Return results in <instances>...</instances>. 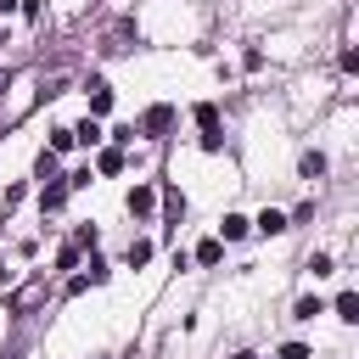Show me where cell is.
I'll list each match as a JSON object with an SVG mask.
<instances>
[{"label":"cell","instance_id":"6","mask_svg":"<svg viewBox=\"0 0 359 359\" xmlns=\"http://www.w3.org/2000/svg\"><path fill=\"white\" fill-rule=\"evenodd\" d=\"M258 230H264V236H280V230H286V213L264 208V213H258Z\"/></svg>","mask_w":359,"mask_h":359},{"label":"cell","instance_id":"2","mask_svg":"<svg viewBox=\"0 0 359 359\" xmlns=\"http://www.w3.org/2000/svg\"><path fill=\"white\" fill-rule=\"evenodd\" d=\"M168 123H174V107H146V118H140V129H146V135H163Z\"/></svg>","mask_w":359,"mask_h":359},{"label":"cell","instance_id":"9","mask_svg":"<svg viewBox=\"0 0 359 359\" xmlns=\"http://www.w3.org/2000/svg\"><path fill=\"white\" fill-rule=\"evenodd\" d=\"M219 230H224V241H241V236H247V219H241V213H224Z\"/></svg>","mask_w":359,"mask_h":359},{"label":"cell","instance_id":"5","mask_svg":"<svg viewBox=\"0 0 359 359\" xmlns=\"http://www.w3.org/2000/svg\"><path fill=\"white\" fill-rule=\"evenodd\" d=\"M101 112H112V90L107 84H90V118H101Z\"/></svg>","mask_w":359,"mask_h":359},{"label":"cell","instance_id":"17","mask_svg":"<svg viewBox=\"0 0 359 359\" xmlns=\"http://www.w3.org/2000/svg\"><path fill=\"white\" fill-rule=\"evenodd\" d=\"M73 146V129H50V151H67Z\"/></svg>","mask_w":359,"mask_h":359},{"label":"cell","instance_id":"4","mask_svg":"<svg viewBox=\"0 0 359 359\" xmlns=\"http://www.w3.org/2000/svg\"><path fill=\"white\" fill-rule=\"evenodd\" d=\"M62 202H67V180H50V185L39 191V208H45V213H56Z\"/></svg>","mask_w":359,"mask_h":359},{"label":"cell","instance_id":"16","mask_svg":"<svg viewBox=\"0 0 359 359\" xmlns=\"http://www.w3.org/2000/svg\"><path fill=\"white\" fill-rule=\"evenodd\" d=\"M146 258H151V241H129V264H135V269H140V264H146Z\"/></svg>","mask_w":359,"mask_h":359},{"label":"cell","instance_id":"19","mask_svg":"<svg viewBox=\"0 0 359 359\" xmlns=\"http://www.w3.org/2000/svg\"><path fill=\"white\" fill-rule=\"evenodd\" d=\"M275 359H309V348H303V342H286V348H280Z\"/></svg>","mask_w":359,"mask_h":359},{"label":"cell","instance_id":"12","mask_svg":"<svg viewBox=\"0 0 359 359\" xmlns=\"http://www.w3.org/2000/svg\"><path fill=\"white\" fill-rule=\"evenodd\" d=\"M337 320H359V297H353V292L337 297Z\"/></svg>","mask_w":359,"mask_h":359},{"label":"cell","instance_id":"7","mask_svg":"<svg viewBox=\"0 0 359 359\" xmlns=\"http://www.w3.org/2000/svg\"><path fill=\"white\" fill-rule=\"evenodd\" d=\"M73 140H84V146H101V123H95V118H84V123L73 129Z\"/></svg>","mask_w":359,"mask_h":359},{"label":"cell","instance_id":"14","mask_svg":"<svg viewBox=\"0 0 359 359\" xmlns=\"http://www.w3.org/2000/svg\"><path fill=\"white\" fill-rule=\"evenodd\" d=\"M39 180H56V151H50V146L39 151Z\"/></svg>","mask_w":359,"mask_h":359},{"label":"cell","instance_id":"20","mask_svg":"<svg viewBox=\"0 0 359 359\" xmlns=\"http://www.w3.org/2000/svg\"><path fill=\"white\" fill-rule=\"evenodd\" d=\"M17 6H22V17H28V22H39V11H45L39 0H17Z\"/></svg>","mask_w":359,"mask_h":359},{"label":"cell","instance_id":"10","mask_svg":"<svg viewBox=\"0 0 359 359\" xmlns=\"http://www.w3.org/2000/svg\"><path fill=\"white\" fill-rule=\"evenodd\" d=\"M163 208H168V219H180V213H185V196H180L174 185H163Z\"/></svg>","mask_w":359,"mask_h":359},{"label":"cell","instance_id":"18","mask_svg":"<svg viewBox=\"0 0 359 359\" xmlns=\"http://www.w3.org/2000/svg\"><path fill=\"white\" fill-rule=\"evenodd\" d=\"M320 314V297H297V320H314Z\"/></svg>","mask_w":359,"mask_h":359},{"label":"cell","instance_id":"11","mask_svg":"<svg viewBox=\"0 0 359 359\" xmlns=\"http://www.w3.org/2000/svg\"><path fill=\"white\" fill-rule=\"evenodd\" d=\"M219 258H224V241H202L196 247V264H219Z\"/></svg>","mask_w":359,"mask_h":359},{"label":"cell","instance_id":"13","mask_svg":"<svg viewBox=\"0 0 359 359\" xmlns=\"http://www.w3.org/2000/svg\"><path fill=\"white\" fill-rule=\"evenodd\" d=\"M303 174L320 180V174H325V157H320V151H303Z\"/></svg>","mask_w":359,"mask_h":359},{"label":"cell","instance_id":"15","mask_svg":"<svg viewBox=\"0 0 359 359\" xmlns=\"http://www.w3.org/2000/svg\"><path fill=\"white\" fill-rule=\"evenodd\" d=\"M73 264H79V241H67V247L56 252V269H73Z\"/></svg>","mask_w":359,"mask_h":359},{"label":"cell","instance_id":"8","mask_svg":"<svg viewBox=\"0 0 359 359\" xmlns=\"http://www.w3.org/2000/svg\"><path fill=\"white\" fill-rule=\"evenodd\" d=\"M95 168H101V174H118V168H123V151H118V146H107V151L95 157Z\"/></svg>","mask_w":359,"mask_h":359},{"label":"cell","instance_id":"22","mask_svg":"<svg viewBox=\"0 0 359 359\" xmlns=\"http://www.w3.org/2000/svg\"><path fill=\"white\" fill-rule=\"evenodd\" d=\"M230 359H252V353H230Z\"/></svg>","mask_w":359,"mask_h":359},{"label":"cell","instance_id":"21","mask_svg":"<svg viewBox=\"0 0 359 359\" xmlns=\"http://www.w3.org/2000/svg\"><path fill=\"white\" fill-rule=\"evenodd\" d=\"M6 84H11V79H6V67H0V90H6Z\"/></svg>","mask_w":359,"mask_h":359},{"label":"cell","instance_id":"3","mask_svg":"<svg viewBox=\"0 0 359 359\" xmlns=\"http://www.w3.org/2000/svg\"><path fill=\"white\" fill-rule=\"evenodd\" d=\"M151 208H157V191H151V185H135V191H129V213H135V219H146Z\"/></svg>","mask_w":359,"mask_h":359},{"label":"cell","instance_id":"1","mask_svg":"<svg viewBox=\"0 0 359 359\" xmlns=\"http://www.w3.org/2000/svg\"><path fill=\"white\" fill-rule=\"evenodd\" d=\"M196 123H202V151H219V146H224V135H219V107H213V101H202V107H196Z\"/></svg>","mask_w":359,"mask_h":359}]
</instances>
